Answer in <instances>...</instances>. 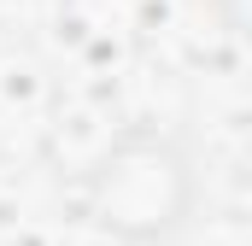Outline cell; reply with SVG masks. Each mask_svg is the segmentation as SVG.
Masks as SVG:
<instances>
[{
	"instance_id": "obj_1",
	"label": "cell",
	"mask_w": 252,
	"mask_h": 246,
	"mask_svg": "<svg viewBox=\"0 0 252 246\" xmlns=\"http://www.w3.org/2000/svg\"><path fill=\"white\" fill-rule=\"evenodd\" d=\"M82 199L106 241L158 246L193 217L199 170L182 153V141L158 129H118L82 170Z\"/></svg>"
},
{
	"instance_id": "obj_2",
	"label": "cell",
	"mask_w": 252,
	"mask_h": 246,
	"mask_svg": "<svg viewBox=\"0 0 252 246\" xmlns=\"http://www.w3.org/2000/svg\"><path fill=\"white\" fill-rule=\"evenodd\" d=\"M158 246H252V235H247V217L241 211H199L193 205V217Z\"/></svg>"
},
{
	"instance_id": "obj_3",
	"label": "cell",
	"mask_w": 252,
	"mask_h": 246,
	"mask_svg": "<svg viewBox=\"0 0 252 246\" xmlns=\"http://www.w3.org/2000/svg\"><path fill=\"white\" fill-rule=\"evenodd\" d=\"M70 24L88 35V41H112V30H129L141 0H64Z\"/></svg>"
}]
</instances>
